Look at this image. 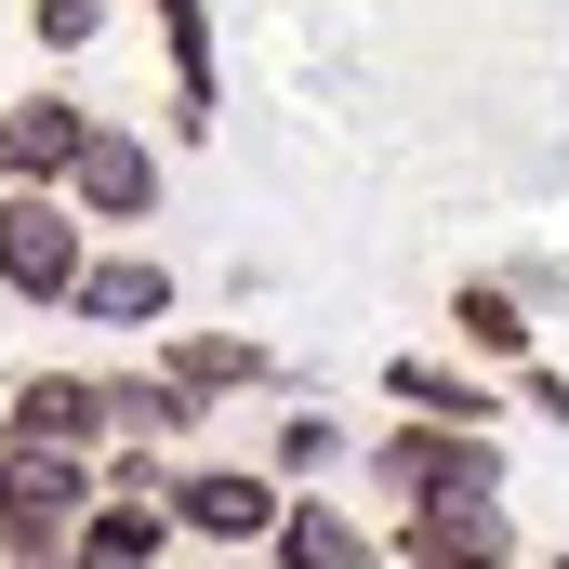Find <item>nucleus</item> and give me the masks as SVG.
Segmentation results:
<instances>
[{
	"instance_id": "9",
	"label": "nucleus",
	"mask_w": 569,
	"mask_h": 569,
	"mask_svg": "<svg viewBox=\"0 0 569 569\" xmlns=\"http://www.w3.org/2000/svg\"><path fill=\"white\" fill-rule=\"evenodd\" d=\"M80 305H93V318H159L172 279H159V266H80Z\"/></svg>"
},
{
	"instance_id": "10",
	"label": "nucleus",
	"mask_w": 569,
	"mask_h": 569,
	"mask_svg": "<svg viewBox=\"0 0 569 569\" xmlns=\"http://www.w3.org/2000/svg\"><path fill=\"white\" fill-rule=\"evenodd\" d=\"M463 345H530V331H517V305H503V291H463Z\"/></svg>"
},
{
	"instance_id": "5",
	"label": "nucleus",
	"mask_w": 569,
	"mask_h": 569,
	"mask_svg": "<svg viewBox=\"0 0 569 569\" xmlns=\"http://www.w3.org/2000/svg\"><path fill=\"white\" fill-rule=\"evenodd\" d=\"M80 146H93V107H80V93H27V107L0 120V172H13V186H53V172H80Z\"/></svg>"
},
{
	"instance_id": "4",
	"label": "nucleus",
	"mask_w": 569,
	"mask_h": 569,
	"mask_svg": "<svg viewBox=\"0 0 569 569\" xmlns=\"http://www.w3.org/2000/svg\"><path fill=\"white\" fill-rule=\"evenodd\" d=\"M13 450H67L80 463V437H107V385H80V371H27L13 385V411H0Z\"/></svg>"
},
{
	"instance_id": "7",
	"label": "nucleus",
	"mask_w": 569,
	"mask_h": 569,
	"mask_svg": "<svg viewBox=\"0 0 569 569\" xmlns=\"http://www.w3.org/2000/svg\"><path fill=\"white\" fill-rule=\"evenodd\" d=\"M279 569H385V543H358V517L331 503H279Z\"/></svg>"
},
{
	"instance_id": "6",
	"label": "nucleus",
	"mask_w": 569,
	"mask_h": 569,
	"mask_svg": "<svg viewBox=\"0 0 569 569\" xmlns=\"http://www.w3.org/2000/svg\"><path fill=\"white\" fill-rule=\"evenodd\" d=\"M159 543H172V517H159V503H93V517H80V543H67V569H159Z\"/></svg>"
},
{
	"instance_id": "8",
	"label": "nucleus",
	"mask_w": 569,
	"mask_h": 569,
	"mask_svg": "<svg viewBox=\"0 0 569 569\" xmlns=\"http://www.w3.org/2000/svg\"><path fill=\"white\" fill-rule=\"evenodd\" d=\"M80 199H93V212H146V199H159V159H146L133 133H93L80 146Z\"/></svg>"
},
{
	"instance_id": "12",
	"label": "nucleus",
	"mask_w": 569,
	"mask_h": 569,
	"mask_svg": "<svg viewBox=\"0 0 569 569\" xmlns=\"http://www.w3.org/2000/svg\"><path fill=\"white\" fill-rule=\"evenodd\" d=\"M331 450H345V425H291V437H279V463H291V477H318Z\"/></svg>"
},
{
	"instance_id": "2",
	"label": "nucleus",
	"mask_w": 569,
	"mask_h": 569,
	"mask_svg": "<svg viewBox=\"0 0 569 569\" xmlns=\"http://www.w3.org/2000/svg\"><path fill=\"white\" fill-rule=\"evenodd\" d=\"M0 279L13 291H80V212L40 199V186H13L0 199Z\"/></svg>"
},
{
	"instance_id": "3",
	"label": "nucleus",
	"mask_w": 569,
	"mask_h": 569,
	"mask_svg": "<svg viewBox=\"0 0 569 569\" xmlns=\"http://www.w3.org/2000/svg\"><path fill=\"white\" fill-rule=\"evenodd\" d=\"M159 517H172V530H212V543H266V530H279V477L199 463V477H172V490H159Z\"/></svg>"
},
{
	"instance_id": "11",
	"label": "nucleus",
	"mask_w": 569,
	"mask_h": 569,
	"mask_svg": "<svg viewBox=\"0 0 569 569\" xmlns=\"http://www.w3.org/2000/svg\"><path fill=\"white\" fill-rule=\"evenodd\" d=\"M27 27H40V40H53V53H67V40H93V27H107V13H93V0H27Z\"/></svg>"
},
{
	"instance_id": "1",
	"label": "nucleus",
	"mask_w": 569,
	"mask_h": 569,
	"mask_svg": "<svg viewBox=\"0 0 569 569\" xmlns=\"http://www.w3.org/2000/svg\"><path fill=\"white\" fill-rule=\"evenodd\" d=\"M80 517H93V477L67 450H0V557L13 569H53L80 543Z\"/></svg>"
}]
</instances>
